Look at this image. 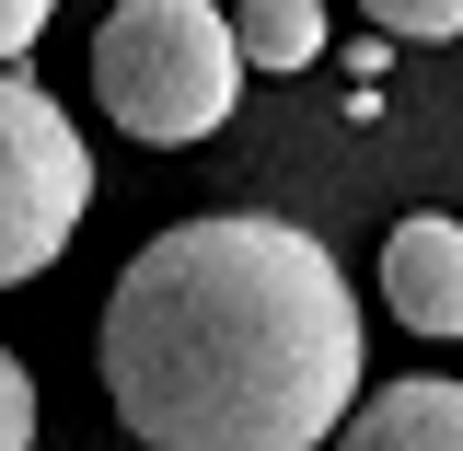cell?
<instances>
[{
  "instance_id": "8",
  "label": "cell",
  "mask_w": 463,
  "mask_h": 451,
  "mask_svg": "<svg viewBox=\"0 0 463 451\" xmlns=\"http://www.w3.org/2000/svg\"><path fill=\"white\" fill-rule=\"evenodd\" d=\"M0 451H35V371L0 347Z\"/></svg>"
},
{
  "instance_id": "6",
  "label": "cell",
  "mask_w": 463,
  "mask_h": 451,
  "mask_svg": "<svg viewBox=\"0 0 463 451\" xmlns=\"http://www.w3.org/2000/svg\"><path fill=\"white\" fill-rule=\"evenodd\" d=\"M232 58L243 70H313L325 58V0H243L232 12Z\"/></svg>"
},
{
  "instance_id": "5",
  "label": "cell",
  "mask_w": 463,
  "mask_h": 451,
  "mask_svg": "<svg viewBox=\"0 0 463 451\" xmlns=\"http://www.w3.org/2000/svg\"><path fill=\"white\" fill-rule=\"evenodd\" d=\"M336 451H463V382H394L336 417Z\"/></svg>"
},
{
  "instance_id": "1",
  "label": "cell",
  "mask_w": 463,
  "mask_h": 451,
  "mask_svg": "<svg viewBox=\"0 0 463 451\" xmlns=\"http://www.w3.org/2000/svg\"><path fill=\"white\" fill-rule=\"evenodd\" d=\"M93 359L139 451H325L359 405V301L325 231L209 209L116 267Z\"/></svg>"
},
{
  "instance_id": "2",
  "label": "cell",
  "mask_w": 463,
  "mask_h": 451,
  "mask_svg": "<svg viewBox=\"0 0 463 451\" xmlns=\"http://www.w3.org/2000/svg\"><path fill=\"white\" fill-rule=\"evenodd\" d=\"M93 93L128 139L185 151L209 139L243 93V58H232V12L221 0H116L93 23Z\"/></svg>"
},
{
  "instance_id": "9",
  "label": "cell",
  "mask_w": 463,
  "mask_h": 451,
  "mask_svg": "<svg viewBox=\"0 0 463 451\" xmlns=\"http://www.w3.org/2000/svg\"><path fill=\"white\" fill-rule=\"evenodd\" d=\"M47 12H58V0H0V70H24V58H35Z\"/></svg>"
},
{
  "instance_id": "7",
  "label": "cell",
  "mask_w": 463,
  "mask_h": 451,
  "mask_svg": "<svg viewBox=\"0 0 463 451\" xmlns=\"http://www.w3.org/2000/svg\"><path fill=\"white\" fill-rule=\"evenodd\" d=\"M383 35H417V47H452L463 35V0H359Z\"/></svg>"
},
{
  "instance_id": "3",
  "label": "cell",
  "mask_w": 463,
  "mask_h": 451,
  "mask_svg": "<svg viewBox=\"0 0 463 451\" xmlns=\"http://www.w3.org/2000/svg\"><path fill=\"white\" fill-rule=\"evenodd\" d=\"M93 209V151H81V127L58 116L47 81H24V70H0V289L47 278L58 255H70V231Z\"/></svg>"
},
{
  "instance_id": "4",
  "label": "cell",
  "mask_w": 463,
  "mask_h": 451,
  "mask_svg": "<svg viewBox=\"0 0 463 451\" xmlns=\"http://www.w3.org/2000/svg\"><path fill=\"white\" fill-rule=\"evenodd\" d=\"M383 301H394V324H417V336H463V231L440 209L394 221V243H383Z\"/></svg>"
}]
</instances>
